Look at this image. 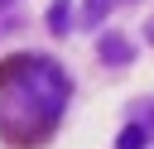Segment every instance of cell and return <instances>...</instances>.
I'll use <instances>...</instances> for the list:
<instances>
[{
  "label": "cell",
  "mask_w": 154,
  "mask_h": 149,
  "mask_svg": "<svg viewBox=\"0 0 154 149\" xmlns=\"http://www.w3.org/2000/svg\"><path fill=\"white\" fill-rule=\"evenodd\" d=\"M67 72L43 53H14L0 62V139L14 149L43 144L67 106Z\"/></svg>",
  "instance_id": "6da1fadb"
},
{
  "label": "cell",
  "mask_w": 154,
  "mask_h": 149,
  "mask_svg": "<svg viewBox=\"0 0 154 149\" xmlns=\"http://www.w3.org/2000/svg\"><path fill=\"white\" fill-rule=\"evenodd\" d=\"M130 58H135V48H130L120 34H106V38H101V62H106V67H125Z\"/></svg>",
  "instance_id": "7a4b0ae2"
},
{
  "label": "cell",
  "mask_w": 154,
  "mask_h": 149,
  "mask_svg": "<svg viewBox=\"0 0 154 149\" xmlns=\"http://www.w3.org/2000/svg\"><path fill=\"white\" fill-rule=\"evenodd\" d=\"M48 29L53 34H67L72 29V0H53L48 5Z\"/></svg>",
  "instance_id": "3957f363"
},
{
  "label": "cell",
  "mask_w": 154,
  "mask_h": 149,
  "mask_svg": "<svg viewBox=\"0 0 154 149\" xmlns=\"http://www.w3.org/2000/svg\"><path fill=\"white\" fill-rule=\"evenodd\" d=\"M144 139H149V130L135 120V125H125V130L116 135V149H144Z\"/></svg>",
  "instance_id": "277c9868"
},
{
  "label": "cell",
  "mask_w": 154,
  "mask_h": 149,
  "mask_svg": "<svg viewBox=\"0 0 154 149\" xmlns=\"http://www.w3.org/2000/svg\"><path fill=\"white\" fill-rule=\"evenodd\" d=\"M106 10H111V0H82V19H87V24H101Z\"/></svg>",
  "instance_id": "5b68a950"
},
{
  "label": "cell",
  "mask_w": 154,
  "mask_h": 149,
  "mask_svg": "<svg viewBox=\"0 0 154 149\" xmlns=\"http://www.w3.org/2000/svg\"><path fill=\"white\" fill-rule=\"evenodd\" d=\"M130 115H135V120L154 135V101H135V106H130Z\"/></svg>",
  "instance_id": "8992f818"
},
{
  "label": "cell",
  "mask_w": 154,
  "mask_h": 149,
  "mask_svg": "<svg viewBox=\"0 0 154 149\" xmlns=\"http://www.w3.org/2000/svg\"><path fill=\"white\" fill-rule=\"evenodd\" d=\"M144 34H149V43H154V19H149V24H144Z\"/></svg>",
  "instance_id": "52a82bcc"
},
{
  "label": "cell",
  "mask_w": 154,
  "mask_h": 149,
  "mask_svg": "<svg viewBox=\"0 0 154 149\" xmlns=\"http://www.w3.org/2000/svg\"><path fill=\"white\" fill-rule=\"evenodd\" d=\"M5 5H14V0H0V10H5Z\"/></svg>",
  "instance_id": "ba28073f"
}]
</instances>
